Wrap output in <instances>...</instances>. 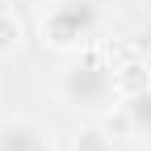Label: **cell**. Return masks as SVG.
<instances>
[{"mask_svg":"<svg viewBox=\"0 0 151 151\" xmlns=\"http://www.w3.org/2000/svg\"><path fill=\"white\" fill-rule=\"evenodd\" d=\"M0 151H50V143L29 122H4L0 126Z\"/></svg>","mask_w":151,"mask_h":151,"instance_id":"3","label":"cell"},{"mask_svg":"<svg viewBox=\"0 0 151 151\" xmlns=\"http://www.w3.org/2000/svg\"><path fill=\"white\" fill-rule=\"evenodd\" d=\"M63 92L76 109H101L113 92H118V76H109L97 63H80L63 76Z\"/></svg>","mask_w":151,"mask_h":151,"instance_id":"1","label":"cell"},{"mask_svg":"<svg viewBox=\"0 0 151 151\" xmlns=\"http://www.w3.org/2000/svg\"><path fill=\"white\" fill-rule=\"evenodd\" d=\"M130 126H134L139 134H151V88L130 101Z\"/></svg>","mask_w":151,"mask_h":151,"instance_id":"4","label":"cell"},{"mask_svg":"<svg viewBox=\"0 0 151 151\" xmlns=\"http://www.w3.org/2000/svg\"><path fill=\"white\" fill-rule=\"evenodd\" d=\"M9 46H17V21L0 17V50H9Z\"/></svg>","mask_w":151,"mask_h":151,"instance_id":"5","label":"cell"},{"mask_svg":"<svg viewBox=\"0 0 151 151\" xmlns=\"http://www.w3.org/2000/svg\"><path fill=\"white\" fill-rule=\"evenodd\" d=\"M97 17H101L97 0H59L55 13H50V21H46V34H50V42L67 46V42L84 38L92 25H97Z\"/></svg>","mask_w":151,"mask_h":151,"instance_id":"2","label":"cell"}]
</instances>
